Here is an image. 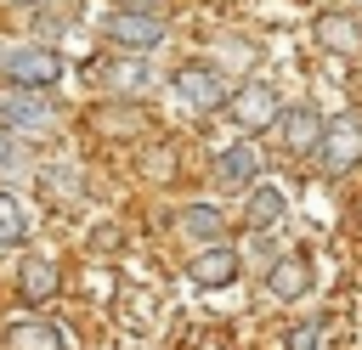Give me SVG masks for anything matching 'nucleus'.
Listing matches in <instances>:
<instances>
[{
  "mask_svg": "<svg viewBox=\"0 0 362 350\" xmlns=\"http://www.w3.org/2000/svg\"><path fill=\"white\" fill-rule=\"evenodd\" d=\"M170 96L181 113H215L226 102V73L215 62H181L170 73Z\"/></svg>",
  "mask_w": 362,
  "mask_h": 350,
  "instance_id": "obj_1",
  "label": "nucleus"
},
{
  "mask_svg": "<svg viewBox=\"0 0 362 350\" xmlns=\"http://www.w3.org/2000/svg\"><path fill=\"white\" fill-rule=\"evenodd\" d=\"M0 130H11V135H51L57 130V107L34 85H6L0 90Z\"/></svg>",
  "mask_w": 362,
  "mask_h": 350,
  "instance_id": "obj_2",
  "label": "nucleus"
},
{
  "mask_svg": "<svg viewBox=\"0 0 362 350\" xmlns=\"http://www.w3.org/2000/svg\"><path fill=\"white\" fill-rule=\"evenodd\" d=\"M311 152H317V164H322L328 175H345V169L362 158V113H339V119H328Z\"/></svg>",
  "mask_w": 362,
  "mask_h": 350,
  "instance_id": "obj_3",
  "label": "nucleus"
},
{
  "mask_svg": "<svg viewBox=\"0 0 362 350\" xmlns=\"http://www.w3.org/2000/svg\"><path fill=\"white\" fill-rule=\"evenodd\" d=\"M102 34H107L119 51H136V56H147V51H158V45H164V17L141 11V6H124V11H113V17L102 23Z\"/></svg>",
  "mask_w": 362,
  "mask_h": 350,
  "instance_id": "obj_4",
  "label": "nucleus"
},
{
  "mask_svg": "<svg viewBox=\"0 0 362 350\" xmlns=\"http://www.w3.org/2000/svg\"><path fill=\"white\" fill-rule=\"evenodd\" d=\"M0 73L11 79V85H57L62 79V62H57V51H45V45H0Z\"/></svg>",
  "mask_w": 362,
  "mask_h": 350,
  "instance_id": "obj_5",
  "label": "nucleus"
},
{
  "mask_svg": "<svg viewBox=\"0 0 362 350\" xmlns=\"http://www.w3.org/2000/svg\"><path fill=\"white\" fill-rule=\"evenodd\" d=\"M266 130H277V141H283L288 152H311L317 135H322V113H317L311 102H277V113H272Z\"/></svg>",
  "mask_w": 362,
  "mask_h": 350,
  "instance_id": "obj_6",
  "label": "nucleus"
},
{
  "mask_svg": "<svg viewBox=\"0 0 362 350\" xmlns=\"http://www.w3.org/2000/svg\"><path fill=\"white\" fill-rule=\"evenodd\" d=\"M243 130H266L272 124V113H277V90L266 85V79H249V85H238V90H226V102H221Z\"/></svg>",
  "mask_w": 362,
  "mask_h": 350,
  "instance_id": "obj_7",
  "label": "nucleus"
},
{
  "mask_svg": "<svg viewBox=\"0 0 362 350\" xmlns=\"http://www.w3.org/2000/svg\"><path fill=\"white\" fill-rule=\"evenodd\" d=\"M238 271H243V260H238V248L221 237V243H204L198 254H192V265H187V277L198 282V288H226V282H238Z\"/></svg>",
  "mask_w": 362,
  "mask_h": 350,
  "instance_id": "obj_8",
  "label": "nucleus"
},
{
  "mask_svg": "<svg viewBox=\"0 0 362 350\" xmlns=\"http://www.w3.org/2000/svg\"><path fill=\"white\" fill-rule=\"evenodd\" d=\"M260 147H249V141H238V147H226L221 158H215V186L232 198V192H249L255 181H260Z\"/></svg>",
  "mask_w": 362,
  "mask_h": 350,
  "instance_id": "obj_9",
  "label": "nucleus"
},
{
  "mask_svg": "<svg viewBox=\"0 0 362 350\" xmlns=\"http://www.w3.org/2000/svg\"><path fill=\"white\" fill-rule=\"evenodd\" d=\"M0 344L6 350H68V333L45 316H17V322H6Z\"/></svg>",
  "mask_w": 362,
  "mask_h": 350,
  "instance_id": "obj_10",
  "label": "nucleus"
},
{
  "mask_svg": "<svg viewBox=\"0 0 362 350\" xmlns=\"http://www.w3.org/2000/svg\"><path fill=\"white\" fill-rule=\"evenodd\" d=\"M243 198H249V203H243V226H249V231H277V226L288 220V198H283L272 181H255Z\"/></svg>",
  "mask_w": 362,
  "mask_h": 350,
  "instance_id": "obj_11",
  "label": "nucleus"
},
{
  "mask_svg": "<svg viewBox=\"0 0 362 350\" xmlns=\"http://www.w3.org/2000/svg\"><path fill=\"white\" fill-rule=\"evenodd\" d=\"M317 45L334 51V56H356V51H362V17H351V11H322V17H317Z\"/></svg>",
  "mask_w": 362,
  "mask_h": 350,
  "instance_id": "obj_12",
  "label": "nucleus"
},
{
  "mask_svg": "<svg viewBox=\"0 0 362 350\" xmlns=\"http://www.w3.org/2000/svg\"><path fill=\"white\" fill-rule=\"evenodd\" d=\"M17 288H23V299H28V305H45V299L62 288V271H57V260H45V254H28V260L17 265Z\"/></svg>",
  "mask_w": 362,
  "mask_h": 350,
  "instance_id": "obj_13",
  "label": "nucleus"
},
{
  "mask_svg": "<svg viewBox=\"0 0 362 350\" xmlns=\"http://www.w3.org/2000/svg\"><path fill=\"white\" fill-rule=\"evenodd\" d=\"M305 288H311V265H305L300 254H277L272 271H266V294H272V299H300Z\"/></svg>",
  "mask_w": 362,
  "mask_h": 350,
  "instance_id": "obj_14",
  "label": "nucleus"
},
{
  "mask_svg": "<svg viewBox=\"0 0 362 350\" xmlns=\"http://www.w3.org/2000/svg\"><path fill=\"white\" fill-rule=\"evenodd\" d=\"M96 73H102V79H107L113 90H124V96H141V90L153 85V73H147V62H141L136 51H124L119 62H102Z\"/></svg>",
  "mask_w": 362,
  "mask_h": 350,
  "instance_id": "obj_15",
  "label": "nucleus"
},
{
  "mask_svg": "<svg viewBox=\"0 0 362 350\" xmlns=\"http://www.w3.org/2000/svg\"><path fill=\"white\" fill-rule=\"evenodd\" d=\"M181 237H192V243H221V237H226V215H221L215 203H187V209H181Z\"/></svg>",
  "mask_w": 362,
  "mask_h": 350,
  "instance_id": "obj_16",
  "label": "nucleus"
},
{
  "mask_svg": "<svg viewBox=\"0 0 362 350\" xmlns=\"http://www.w3.org/2000/svg\"><path fill=\"white\" fill-rule=\"evenodd\" d=\"M28 231H34L28 209H23L11 192H0V248H23V243H28Z\"/></svg>",
  "mask_w": 362,
  "mask_h": 350,
  "instance_id": "obj_17",
  "label": "nucleus"
},
{
  "mask_svg": "<svg viewBox=\"0 0 362 350\" xmlns=\"http://www.w3.org/2000/svg\"><path fill=\"white\" fill-rule=\"evenodd\" d=\"M317 339H322V316H317V322H300V327L288 333V350H311Z\"/></svg>",
  "mask_w": 362,
  "mask_h": 350,
  "instance_id": "obj_18",
  "label": "nucleus"
},
{
  "mask_svg": "<svg viewBox=\"0 0 362 350\" xmlns=\"http://www.w3.org/2000/svg\"><path fill=\"white\" fill-rule=\"evenodd\" d=\"M11 158V130H0V164Z\"/></svg>",
  "mask_w": 362,
  "mask_h": 350,
  "instance_id": "obj_19",
  "label": "nucleus"
},
{
  "mask_svg": "<svg viewBox=\"0 0 362 350\" xmlns=\"http://www.w3.org/2000/svg\"><path fill=\"white\" fill-rule=\"evenodd\" d=\"M6 6H51V0H6Z\"/></svg>",
  "mask_w": 362,
  "mask_h": 350,
  "instance_id": "obj_20",
  "label": "nucleus"
},
{
  "mask_svg": "<svg viewBox=\"0 0 362 350\" xmlns=\"http://www.w3.org/2000/svg\"><path fill=\"white\" fill-rule=\"evenodd\" d=\"M124 6H141V11H147V6H153V0H124Z\"/></svg>",
  "mask_w": 362,
  "mask_h": 350,
  "instance_id": "obj_21",
  "label": "nucleus"
},
{
  "mask_svg": "<svg viewBox=\"0 0 362 350\" xmlns=\"http://www.w3.org/2000/svg\"><path fill=\"white\" fill-rule=\"evenodd\" d=\"M351 6H356V11H362V0H351Z\"/></svg>",
  "mask_w": 362,
  "mask_h": 350,
  "instance_id": "obj_22",
  "label": "nucleus"
}]
</instances>
